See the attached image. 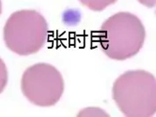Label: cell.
Masks as SVG:
<instances>
[{
  "label": "cell",
  "mask_w": 156,
  "mask_h": 117,
  "mask_svg": "<svg viewBox=\"0 0 156 117\" xmlns=\"http://www.w3.org/2000/svg\"><path fill=\"white\" fill-rule=\"evenodd\" d=\"M48 23L35 9H21L9 17L3 29L7 48L18 55H34L45 44Z\"/></svg>",
  "instance_id": "3957f363"
},
{
  "label": "cell",
  "mask_w": 156,
  "mask_h": 117,
  "mask_svg": "<svg viewBox=\"0 0 156 117\" xmlns=\"http://www.w3.org/2000/svg\"><path fill=\"white\" fill-rule=\"evenodd\" d=\"M8 78H9V74H8L7 67L3 59L0 57V94L4 91L5 87L7 86Z\"/></svg>",
  "instance_id": "52a82bcc"
},
{
  "label": "cell",
  "mask_w": 156,
  "mask_h": 117,
  "mask_svg": "<svg viewBox=\"0 0 156 117\" xmlns=\"http://www.w3.org/2000/svg\"><path fill=\"white\" fill-rule=\"evenodd\" d=\"M2 13V1L0 0V14Z\"/></svg>",
  "instance_id": "9c48e42d"
},
{
  "label": "cell",
  "mask_w": 156,
  "mask_h": 117,
  "mask_svg": "<svg viewBox=\"0 0 156 117\" xmlns=\"http://www.w3.org/2000/svg\"><path fill=\"white\" fill-rule=\"evenodd\" d=\"M78 1L92 12H103L109 6L115 4L118 0H78Z\"/></svg>",
  "instance_id": "5b68a950"
},
{
  "label": "cell",
  "mask_w": 156,
  "mask_h": 117,
  "mask_svg": "<svg viewBox=\"0 0 156 117\" xmlns=\"http://www.w3.org/2000/svg\"><path fill=\"white\" fill-rule=\"evenodd\" d=\"M81 13L80 12L75 9H68L63 13L62 21L67 25H76L81 21Z\"/></svg>",
  "instance_id": "8992f818"
},
{
  "label": "cell",
  "mask_w": 156,
  "mask_h": 117,
  "mask_svg": "<svg viewBox=\"0 0 156 117\" xmlns=\"http://www.w3.org/2000/svg\"><path fill=\"white\" fill-rule=\"evenodd\" d=\"M98 37L100 49L108 58L124 61L140 52L146 40V29L136 14L119 12L102 24Z\"/></svg>",
  "instance_id": "6da1fadb"
},
{
  "label": "cell",
  "mask_w": 156,
  "mask_h": 117,
  "mask_svg": "<svg viewBox=\"0 0 156 117\" xmlns=\"http://www.w3.org/2000/svg\"><path fill=\"white\" fill-rule=\"evenodd\" d=\"M136 1L145 6V7H147L149 8H154L156 7V0H136Z\"/></svg>",
  "instance_id": "ba28073f"
},
{
  "label": "cell",
  "mask_w": 156,
  "mask_h": 117,
  "mask_svg": "<svg viewBox=\"0 0 156 117\" xmlns=\"http://www.w3.org/2000/svg\"><path fill=\"white\" fill-rule=\"evenodd\" d=\"M22 93L38 107H52L64 93V80L59 70L47 63H38L27 69L21 79Z\"/></svg>",
  "instance_id": "277c9868"
},
{
  "label": "cell",
  "mask_w": 156,
  "mask_h": 117,
  "mask_svg": "<svg viewBox=\"0 0 156 117\" xmlns=\"http://www.w3.org/2000/svg\"><path fill=\"white\" fill-rule=\"evenodd\" d=\"M112 99L125 116H153L156 113V78L144 69L128 70L114 82Z\"/></svg>",
  "instance_id": "7a4b0ae2"
}]
</instances>
